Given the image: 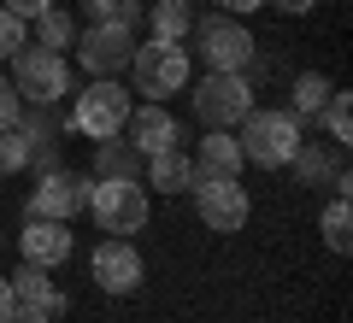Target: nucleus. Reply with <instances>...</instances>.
<instances>
[{
  "label": "nucleus",
  "instance_id": "ddd939ff",
  "mask_svg": "<svg viewBox=\"0 0 353 323\" xmlns=\"http://www.w3.org/2000/svg\"><path fill=\"white\" fill-rule=\"evenodd\" d=\"M124 136H130V147H136L141 159H153V153H165V147H183V124L165 112V100L136 106V112H130V124H124Z\"/></svg>",
  "mask_w": 353,
  "mask_h": 323
},
{
  "label": "nucleus",
  "instance_id": "c756f323",
  "mask_svg": "<svg viewBox=\"0 0 353 323\" xmlns=\"http://www.w3.org/2000/svg\"><path fill=\"white\" fill-rule=\"evenodd\" d=\"M265 6H277V12H289V18H301V12H312L318 0H265Z\"/></svg>",
  "mask_w": 353,
  "mask_h": 323
},
{
  "label": "nucleus",
  "instance_id": "f3484780",
  "mask_svg": "<svg viewBox=\"0 0 353 323\" xmlns=\"http://www.w3.org/2000/svg\"><path fill=\"white\" fill-rule=\"evenodd\" d=\"M289 171L301 176V188H318V183H336L341 171H347V165H341V147H318V141H301V147H294V159H289Z\"/></svg>",
  "mask_w": 353,
  "mask_h": 323
},
{
  "label": "nucleus",
  "instance_id": "5701e85b",
  "mask_svg": "<svg viewBox=\"0 0 353 323\" xmlns=\"http://www.w3.org/2000/svg\"><path fill=\"white\" fill-rule=\"evenodd\" d=\"M318 118H324L330 147H347V141H353V100H347V88H336V94H330V106H324Z\"/></svg>",
  "mask_w": 353,
  "mask_h": 323
},
{
  "label": "nucleus",
  "instance_id": "a211bd4d",
  "mask_svg": "<svg viewBox=\"0 0 353 323\" xmlns=\"http://www.w3.org/2000/svg\"><path fill=\"white\" fill-rule=\"evenodd\" d=\"M148 24H153V41H189L194 36V0H153Z\"/></svg>",
  "mask_w": 353,
  "mask_h": 323
},
{
  "label": "nucleus",
  "instance_id": "1a4fd4ad",
  "mask_svg": "<svg viewBox=\"0 0 353 323\" xmlns=\"http://www.w3.org/2000/svg\"><path fill=\"white\" fill-rule=\"evenodd\" d=\"M71 53L83 59V76H118L130 65V53H136V30L130 24H83Z\"/></svg>",
  "mask_w": 353,
  "mask_h": 323
},
{
  "label": "nucleus",
  "instance_id": "4468645a",
  "mask_svg": "<svg viewBox=\"0 0 353 323\" xmlns=\"http://www.w3.org/2000/svg\"><path fill=\"white\" fill-rule=\"evenodd\" d=\"M194 176H201V171H194V153H183V147H165V153H153V159H141V188H148V194H153V188H159V194H189V188H194Z\"/></svg>",
  "mask_w": 353,
  "mask_h": 323
},
{
  "label": "nucleus",
  "instance_id": "0eeeda50",
  "mask_svg": "<svg viewBox=\"0 0 353 323\" xmlns=\"http://www.w3.org/2000/svg\"><path fill=\"white\" fill-rule=\"evenodd\" d=\"M194 218L212 236H241L253 224V194L241 188V176H194Z\"/></svg>",
  "mask_w": 353,
  "mask_h": 323
},
{
  "label": "nucleus",
  "instance_id": "c85d7f7f",
  "mask_svg": "<svg viewBox=\"0 0 353 323\" xmlns=\"http://www.w3.org/2000/svg\"><path fill=\"white\" fill-rule=\"evenodd\" d=\"M18 317V300H12V282L0 276V323H12Z\"/></svg>",
  "mask_w": 353,
  "mask_h": 323
},
{
  "label": "nucleus",
  "instance_id": "4be33fe9",
  "mask_svg": "<svg viewBox=\"0 0 353 323\" xmlns=\"http://www.w3.org/2000/svg\"><path fill=\"white\" fill-rule=\"evenodd\" d=\"M94 176H141V153L130 147L124 136L94 141Z\"/></svg>",
  "mask_w": 353,
  "mask_h": 323
},
{
  "label": "nucleus",
  "instance_id": "393cba45",
  "mask_svg": "<svg viewBox=\"0 0 353 323\" xmlns=\"http://www.w3.org/2000/svg\"><path fill=\"white\" fill-rule=\"evenodd\" d=\"M18 171H30V136L24 129H0V176H18Z\"/></svg>",
  "mask_w": 353,
  "mask_h": 323
},
{
  "label": "nucleus",
  "instance_id": "6e6552de",
  "mask_svg": "<svg viewBox=\"0 0 353 323\" xmlns=\"http://www.w3.org/2000/svg\"><path fill=\"white\" fill-rule=\"evenodd\" d=\"M194 41H201V59L206 71H248V59L259 53L253 30L230 12H212V18H194Z\"/></svg>",
  "mask_w": 353,
  "mask_h": 323
},
{
  "label": "nucleus",
  "instance_id": "412c9836",
  "mask_svg": "<svg viewBox=\"0 0 353 323\" xmlns=\"http://www.w3.org/2000/svg\"><path fill=\"white\" fill-rule=\"evenodd\" d=\"M30 24H36V48H48V53H65V48L77 41V30H83L71 12H65V6H48V12L30 18Z\"/></svg>",
  "mask_w": 353,
  "mask_h": 323
},
{
  "label": "nucleus",
  "instance_id": "f03ea898",
  "mask_svg": "<svg viewBox=\"0 0 353 323\" xmlns=\"http://www.w3.org/2000/svg\"><path fill=\"white\" fill-rule=\"evenodd\" d=\"M236 141H241V159L259 165V171H289L294 147H301V118L283 112V106H253L248 118L236 124Z\"/></svg>",
  "mask_w": 353,
  "mask_h": 323
},
{
  "label": "nucleus",
  "instance_id": "39448f33",
  "mask_svg": "<svg viewBox=\"0 0 353 323\" xmlns=\"http://www.w3.org/2000/svg\"><path fill=\"white\" fill-rule=\"evenodd\" d=\"M6 83H12V94L30 100V106H59L65 94H77L65 53H48V48H36V41H24V48L12 53V76H6Z\"/></svg>",
  "mask_w": 353,
  "mask_h": 323
},
{
  "label": "nucleus",
  "instance_id": "aec40b11",
  "mask_svg": "<svg viewBox=\"0 0 353 323\" xmlns=\"http://www.w3.org/2000/svg\"><path fill=\"white\" fill-rule=\"evenodd\" d=\"M318 236H324L330 253H347V247H353V211H347V194H330V206L318 211Z\"/></svg>",
  "mask_w": 353,
  "mask_h": 323
},
{
  "label": "nucleus",
  "instance_id": "9d476101",
  "mask_svg": "<svg viewBox=\"0 0 353 323\" xmlns=\"http://www.w3.org/2000/svg\"><path fill=\"white\" fill-rule=\"evenodd\" d=\"M88 183H94V176H77V171H65V165L36 171V188H30L24 211L30 218H59V224H71L77 211L88 206Z\"/></svg>",
  "mask_w": 353,
  "mask_h": 323
},
{
  "label": "nucleus",
  "instance_id": "2f4dec72",
  "mask_svg": "<svg viewBox=\"0 0 353 323\" xmlns=\"http://www.w3.org/2000/svg\"><path fill=\"white\" fill-rule=\"evenodd\" d=\"M12 323H53V317H48V311H18Z\"/></svg>",
  "mask_w": 353,
  "mask_h": 323
},
{
  "label": "nucleus",
  "instance_id": "a878e982",
  "mask_svg": "<svg viewBox=\"0 0 353 323\" xmlns=\"http://www.w3.org/2000/svg\"><path fill=\"white\" fill-rule=\"evenodd\" d=\"M24 41H30V24H24V18H12L6 6H0V59H12Z\"/></svg>",
  "mask_w": 353,
  "mask_h": 323
},
{
  "label": "nucleus",
  "instance_id": "b1692460",
  "mask_svg": "<svg viewBox=\"0 0 353 323\" xmlns=\"http://www.w3.org/2000/svg\"><path fill=\"white\" fill-rule=\"evenodd\" d=\"M83 18H88V24H130V30H136L141 0H83Z\"/></svg>",
  "mask_w": 353,
  "mask_h": 323
},
{
  "label": "nucleus",
  "instance_id": "dca6fc26",
  "mask_svg": "<svg viewBox=\"0 0 353 323\" xmlns=\"http://www.w3.org/2000/svg\"><path fill=\"white\" fill-rule=\"evenodd\" d=\"M194 171H201V176H241V171H248L236 129H206L201 147H194Z\"/></svg>",
  "mask_w": 353,
  "mask_h": 323
},
{
  "label": "nucleus",
  "instance_id": "f8f14e48",
  "mask_svg": "<svg viewBox=\"0 0 353 323\" xmlns=\"http://www.w3.org/2000/svg\"><path fill=\"white\" fill-rule=\"evenodd\" d=\"M18 253H24V264H41V271H59V264L77 253V241H71V224H59V218H24V236H18Z\"/></svg>",
  "mask_w": 353,
  "mask_h": 323
},
{
  "label": "nucleus",
  "instance_id": "473e14b6",
  "mask_svg": "<svg viewBox=\"0 0 353 323\" xmlns=\"http://www.w3.org/2000/svg\"><path fill=\"white\" fill-rule=\"evenodd\" d=\"M0 241H6V224H0Z\"/></svg>",
  "mask_w": 353,
  "mask_h": 323
},
{
  "label": "nucleus",
  "instance_id": "423d86ee",
  "mask_svg": "<svg viewBox=\"0 0 353 323\" xmlns=\"http://www.w3.org/2000/svg\"><path fill=\"white\" fill-rule=\"evenodd\" d=\"M130 124V88L118 76H88L83 94L71 100V129L88 141H112Z\"/></svg>",
  "mask_w": 353,
  "mask_h": 323
},
{
  "label": "nucleus",
  "instance_id": "cd10ccee",
  "mask_svg": "<svg viewBox=\"0 0 353 323\" xmlns=\"http://www.w3.org/2000/svg\"><path fill=\"white\" fill-rule=\"evenodd\" d=\"M0 6H6L12 18H24V24H30V18H41L48 6H59V0H0Z\"/></svg>",
  "mask_w": 353,
  "mask_h": 323
},
{
  "label": "nucleus",
  "instance_id": "bb28decb",
  "mask_svg": "<svg viewBox=\"0 0 353 323\" xmlns=\"http://www.w3.org/2000/svg\"><path fill=\"white\" fill-rule=\"evenodd\" d=\"M18 112H24V100H18V94H12V83L0 76V129H12V124H18Z\"/></svg>",
  "mask_w": 353,
  "mask_h": 323
},
{
  "label": "nucleus",
  "instance_id": "9b49d317",
  "mask_svg": "<svg viewBox=\"0 0 353 323\" xmlns=\"http://www.w3.org/2000/svg\"><path fill=\"white\" fill-rule=\"evenodd\" d=\"M88 276H94V288H101V294L124 300V294H136V288L148 282V264H141L136 241H118V236H106L101 247L88 253Z\"/></svg>",
  "mask_w": 353,
  "mask_h": 323
},
{
  "label": "nucleus",
  "instance_id": "2eb2a0df",
  "mask_svg": "<svg viewBox=\"0 0 353 323\" xmlns=\"http://www.w3.org/2000/svg\"><path fill=\"white\" fill-rule=\"evenodd\" d=\"M6 282H12L18 311H48V317H59V311H65L59 282H53V271H41V264H24V259H18V271L6 276Z\"/></svg>",
  "mask_w": 353,
  "mask_h": 323
},
{
  "label": "nucleus",
  "instance_id": "7ed1b4c3",
  "mask_svg": "<svg viewBox=\"0 0 353 323\" xmlns=\"http://www.w3.org/2000/svg\"><path fill=\"white\" fill-rule=\"evenodd\" d=\"M130 83H136L141 100H165V94H183L194 83V65H189V48L183 41H136L130 53Z\"/></svg>",
  "mask_w": 353,
  "mask_h": 323
},
{
  "label": "nucleus",
  "instance_id": "20e7f679",
  "mask_svg": "<svg viewBox=\"0 0 353 323\" xmlns=\"http://www.w3.org/2000/svg\"><path fill=\"white\" fill-rule=\"evenodd\" d=\"M189 106H194V118H201L206 129H236L241 118L259 106V100H253V76L248 71H206L201 83L189 88Z\"/></svg>",
  "mask_w": 353,
  "mask_h": 323
},
{
  "label": "nucleus",
  "instance_id": "7c9ffc66",
  "mask_svg": "<svg viewBox=\"0 0 353 323\" xmlns=\"http://www.w3.org/2000/svg\"><path fill=\"white\" fill-rule=\"evenodd\" d=\"M218 6H224V12H230V18H248V12H259L265 0H218Z\"/></svg>",
  "mask_w": 353,
  "mask_h": 323
},
{
  "label": "nucleus",
  "instance_id": "6ab92c4d",
  "mask_svg": "<svg viewBox=\"0 0 353 323\" xmlns=\"http://www.w3.org/2000/svg\"><path fill=\"white\" fill-rule=\"evenodd\" d=\"M330 94H336V83H330L324 71H301V76L289 83V112H294V118H318V112L330 106Z\"/></svg>",
  "mask_w": 353,
  "mask_h": 323
},
{
  "label": "nucleus",
  "instance_id": "f257e3e1",
  "mask_svg": "<svg viewBox=\"0 0 353 323\" xmlns=\"http://www.w3.org/2000/svg\"><path fill=\"white\" fill-rule=\"evenodd\" d=\"M88 218H94L101 236H118V241L141 236L153 218V200L141 188V176H94L88 183Z\"/></svg>",
  "mask_w": 353,
  "mask_h": 323
}]
</instances>
